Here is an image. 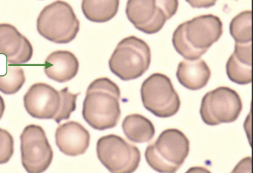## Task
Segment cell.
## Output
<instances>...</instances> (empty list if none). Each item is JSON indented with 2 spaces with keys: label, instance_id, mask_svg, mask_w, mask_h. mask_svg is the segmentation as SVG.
Returning <instances> with one entry per match:
<instances>
[{
  "label": "cell",
  "instance_id": "obj_1",
  "mask_svg": "<svg viewBox=\"0 0 253 173\" xmlns=\"http://www.w3.org/2000/svg\"><path fill=\"white\" fill-rule=\"evenodd\" d=\"M119 86L108 78L91 82L86 90L82 116L94 129L105 131L116 127L121 118Z\"/></svg>",
  "mask_w": 253,
  "mask_h": 173
},
{
  "label": "cell",
  "instance_id": "obj_2",
  "mask_svg": "<svg viewBox=\"0 0 253 173\" xmlns=\"http://www.w3.org/2000/svg\"><path fill=\"white\" fill-rule=\"evenodd\" d=\"M223 35V23L212 14L200 15L180 24L173 32V47L185 60L201 58Z\"/></svg>",
  "mask_w": 253,
  "mask_h": 173
},
{
  "label": "cell",
  "instance_id": "obj_3",
  "mask_svg": "<svg viewBox=\"0 0 253 173\" xmlns=\"http://www.w3.org/2000/svg\"><path fill=\"white\" fill-rule=\"evenodd\" d=\"M189 139L179 130H165L147 146L146 161L157 172L176 173L189 155Z\"/></svg>",
  "mask_w": 253,
  "mask_h": 173
},
{
  "label": "cell",
  "instance_id": "obj_4",
  "mask_svg": "<svg viewBox=\"0 0 253 173\" xmlns=\"http://www.w3.org/2000/svg\"><path fill=\"white\" fill-rule=\"evenodd\" d=\"M37 32L55 44H68L75 39L80 22L71 4L57 0L45 6L37 21Z\"/></svg>",
  "mask_w": 253,
  "mask_h": 173
},
{
  "label": "cell",
  "instance_id": "obj_5",
  "mask_svg": "<svg viewBox=\"0 0 253 173\" xmlns=\"http://www.w3.org/2000/svg\"><path fill=\"white\" fill-rule=\"evenodd\" d=\"M151 50L148 44L134 35L118 44L109 60L110 71L124 81L142 76L150 68Z\"/></svg>",
  "mask_w": 253,
  "mask_h": 173
},
{
  "label": "cell",
  "instance_id": "obj_6",
  "mask_svg": "<svg viewBox=\"0 0 253 173\" xmlns=\"http://www.w3.org/2000/svg\"><path fill=\"white\" fill-rule=\"evenodd\" d=\"M178 8V0H128L126 14L137 30L155 35L174 16Z\"/></svg>",
  "mask_w": 253,
  "mask_h": 173
},
{
  "label": "cell",
  "instance_id": "obj_7",
  "mask_svg": "<svg viewBox=\"0 0 253 173\" xmlns=\"http://www.w3.org/2000/svg\"><path fill=\"white\" fill-rule=\"evenodd\" d=\"M140 93L144 108L157 117H172L179 110V96L164 74H152L142 83Z\"/></svg>",
  "mask_w": 253,
  "mask_h": 173
},
{
  "label": "cell",
  "instance_id": "obj_8",
  "mask_svg": "<svg viewBox=\"0 0 253 173\" xmlns=\"http://www.w3.org/2000/svg\"><path fill=\"white\" fill-rule=\"evenodd\" d=\"M97 154L101 163L113 173H133L141 161L140 151L136 146L113 134L97 140Z\"/></svg>",
  "mask_w": 253,
  "mask_h": 173
},
{
  "label": "cell",
  "instance_id": "obj_9",
  "mask_svg": "<svg viewBox=\"0 0 253 173\" xmlns=\"http://www.w3.org/2000/svg\"><path fill=\"white\" fill-rule=\"evenodd\" d=\"M242 110V102L236 91L220 86L208 92L202 100L200 113L209 126L236 121Z\"/></svg>",
  "mask_w": 253,
  "mask_h": 173
},
{
  "label": "cell",
  "instance_id": "obj_10",
  "mask_svg": "<svg viewBox=\"0 0 253 173\" xmlns=\"http://www.w3.org/2000/svg\"><path fill=\"white\" fill-rule=\"evenodd\" d=\"M20 139L21 162L26 172L46 171L53 160V151L44 130L37 125H29L23 129Z\"/></svg>",
  "mask_w": 253,
  "mask_h": 173
},
{
  "label": "cell",
  "instance_id": "obj_11",
  "mask_svg": "<svg viewBox=\"0 0 253 173\" xmlns=\"http://www.w3.org/2000/svg\"><path fill=\"white\" fill-rule=\"evenodd\" d=\"M26 112L34 118L50 120L58 113L61 104L60 92L50 85L37 83L23 97Z\"/></svg>",
  "mask_w": 253,
  "mask_h": 173
},
{
  "label": "cell",
  "instance_id": "obj_12",
  "mask_svg": "<svg viewBox=\"0 0 253 173\" xmlns=\"http://www.w3.org/2000/svg\"><path fill=\"white\" fill-rule=\"evenodd\" d=\"M34 49L29 40L9 23H0V55H5L12 65L27 63L33 57Z\"/></svg>",
  "mask_w": 253,
  "mask_h": 173
},
{
  "label": "cell",
  "instance_id": "obj_13",
  "mask_svg": "<svg viewBox=\"0 0 253 173\" xmlns=\"http://www.w3.org/2000/svg\"><path fill=\"white\" fill-rule=\"evenodd\" d=\"M55 143L59 150L68 157L82 155L89 146V132L78 122H67L56 130Z\"/></svg>",
  "mask_w": 253,
  "mask_h": 173
},
{
  "label": "cell",
  "instance_id": "obj_14",
  "mask_svg": "<svg viewBox=\"0 0 253 173\" xmlns=\"http://www.w3.org/2000/svg\"><path fill=\"white\" fill-rule=\"evenodd\" d=\"M79 69V60L69 51H55L45 60L44 73L49 79L58 83L71 81L75 78Z\"/></svg>",
  "mask_w": 253,
  "mask_h": 173
},
{
  "label": "cell",
  "instance_id": "obj_15",
  "mask_svg": "<svg viewBox=\"0 0 253 173\" xmlns=\"http://www.w3.org/2000/svg\"><path fill=\"white\" fill-rule=\"evenodd\" d=\"M226 74L234 83L249 84L252 82V42L236 43L234 52L226 63Z\"/></svg>",
  "mask_w": 253,
  "mask_h": 173
},
{
  "label": "cell",
  "instance_id": "obj_16",
  "mask_svg": "<svg viewBox=\"0 0 253 173\" xmlns=\"http://www.w3.org/2000/svg\"><path fill=\"white\" fill-rule=\"evenodd\" d=\"M211 76V69L206 62L200 58L180 62L176 71L178 82L186 89L192 91L204 88Z\"/></svg>",
  "mask_w": 253,
  "mask_h": 173
},
{
  "label": "cell",
  "instance_id": "obj_17",
  "mask_svg": "<svg viewBox=\"0 0 253 173\" xmlns=\"http://www.w3.org/2000/svg\"><path fill=\"white\" fill-rule=\"evenodd\" d=\"M122 129L130 141L136 143H147L155 134L154 125L147 117L139 114H131L124 118Z\"/></svg>",
  "mask_w": 253,
  "mask_h": 173
},
{
  "label": "cell",
  "instance_id": "obj_18",
  "mask_svg": "<svg viewBox=\"0 0 253 173\" xmlns=\"http://www.w3.org/2000/svg\"><path fill=\"white\" fill-rule=\"evenodd\" d=\"M120 0H82V10L88 21L103 23L116 16Z\"/></svg>",
  "mask_w": 253,
  "mask_h": 173
},
{
  "label": "cell",
  "instance_id": "obj_19",
  "mask_svg": "<svg viewBox=\"0 0 253 173\" xmlns=\"http://www.w3.org/2000/svg\"><path fill=\"white\" fill-rule=\"evenodd\" d=\"M229 31L236 43L252 42V11H243L231 20Z\"/></svg>",
  "mask_w": 253,
  "mask_h": 173
},
{
  "label": "cell",
  "instance_id": "obj_20",
  "mask_svg": "<svg viewBox=\"0 0 253 173\" xmlns=\"http://www.w3.org/2000/svg\"><path fill=\"white\" fill-rule=\"evenodd\" d=\"M26 82L24 70L20 66H10L7 72L0 76V92L7 95L16 94Z\"/></svg>",
  "mask_w": 253,
  "mask_h": 173
},
{
  "label": "cell",
  "instance_id": "obj_21",
  "mask_svg": "<svg viewBox=\"0 0 253 173\" xmlns=\"http://www.w3.org/2000/svg\"><path fill=\"white\" fill-rule=\"evenodd\" d=\"M59 92L61 96V104L58 113L53 119L57 124H60V122L63 120L70 118L71 113L77 109V97L80 94V93L73 94L70 92L68 87L64 88Z\"/></svg>",
  "mask_w": 253,
  "mask_h": 173
},
{
  "label": "cell",
  "instance_id": "obj_22",
  "mask_svg": "<svg viewBox=\"0 0 253 173\" xmlns=\"http://www.w3.org/2000/svg\"><path fill=\"white\" fill-rule=\"evenodd\" d=\"M13 154V137L8 131L0 128V165L10 161Z\"/></svg>",
  "mask_w": 253,
  "mask_h": 173
},
{
  "label": "cell",
  "instance_id": "obj_23",
  "mask_svg": "<svg viewBox=\"0 0 253 173\" xmlns=\"http://www.w3.org/2000/svg\"><path fill=\"white\" fill-rule=\"evenodd\" d=\"M218 0H186L193 8H209L216 4Z\"/></svg>",
  "mask_w": 253,
  "mask_h": 173
},
{
  "label": "cell",
  "instance_id": "obj_24",
  "mask_svg": "<svg viewBox=\"0 0 253 173\" xmlns=\"http://www.w3.org/2000/svg\"><path fill=\"white\" fill-rule=\"evenodd\" d=\"M4 110H5V103H4L2 97L0 96V120L4 115Z\"/></svg>",
  "mask_w": 253,
  "mask_h": 173
}]
</instances>
